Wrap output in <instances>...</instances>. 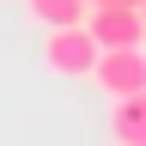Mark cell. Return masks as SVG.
I'll list each match as a JSON object with an SVG mask.
<instances>
[{
    "label": "cell",
    "mask_w": 146,
    "mask_h": 146,
    "mask_svg": "<svg viewBox=\"0 0 146 146\" xmlns=\"http://www.w3.org/2000/svg\"><path fill=\"white\" fill-rule=\"evenodd\" d=\"M25 12L36 18L43 31H55V25H85V0H25Z\"/></svg>",
    "instance_id": "obj_5"
},
{
    "label": "cell",
    "mask_w": 146,
    "mask_h": 146,
    "mask_svg": "<svg viewBox=\"0 0 146 146\" xmlns=\"http://www.w3.org/2000/svg\"><path fill=\"white\" fill-rule=\"evenodd\" d=\"M85 31L98 49H128V43H146L140 31V6H116V0H104V6L85 12Z\"/></svg>",
    "instance_id": "obj_3"
},
{
    "label": "cell",
    "mask_w": 146,
    "mask_h": 146,
    "mask_svg": "<svg viewBox=\"0 0 146 146\" xmlns=\"http://www.w3.org/2000/svg\"><path fill=\"white\" fill-rule=\"evenodd\" d=\"M91 61H98V43H91L85 25L43 31V67L55 73V79H91Z\"/></svg>",
    "instance_id": "obj_1"
},
{
    "label": "cell",
    "mask_w": 146,
    "mask_h": 146,
    "mask_svg": "<svg viewBox=\"0 0 146 146\" xmlns=\"http://www.w3.org/2000/svg\"><path fill=\"white\" fill-rule=\"evenodd\" d=\"M110 134H116V146L146 140V91H122V98H110Z\"/></svg>",
    "instance_id": "obj_4"
},
{
    "label": "cell",
    "mask_w": 146,
    "mask_h": 146,
    "mask_svg": "<svg viewBox=\"0 0 146 146\" xmlns=\"http://www.w3.org/2000/svg\"><path fill=\"white\" fill-rule=\"evenodd\" d=\"M91 85H98L104 98L146 91V43H128V49H98V61H91Z\"/></svg>",
    "instance_id": "obj_2"
},
{
    "label": "cell",
    "mask_w": 146,
    "mask_h": 146,
    "mask_svg": "<svg viewBox=\"0 0 146 146\" xmlns=\"http://www.w3.org/2000/svg\"><path fill=\"white\" fill-rule=\"evenodd\" d=\"M98 6H104V0H98ZM116 6H140V0H116Z\"/></svg>",
    "instance_id": "obj_6"
},
{
    "label": "cell",
    "mask_w": 146,
    "mask_h": 146,
    "mask_svg": "<svg viewBox=\"0 0 146 146\" xmlns=\"http://www.w3.org/2000/svg\"><path fill=\"white\" fill-rule=\"evenodd\" d=\"M140 31H146V0H140Z\"/></svg>",
    "instance_id": "obj_7"
},
{
    "label": "cell",
    "mask_w": 146,
    "mask_h": 146,
    "mask_svg": "<svg viewBox=\"0 0 146 146\" xmlns=\"http://www.w3.org/2000/svg\"><path fill=\"white\" fill-rule=\"evenodd\" d=\"M134 146H146V140H134Z\"/></svg>",
    "instance_id": "obj_8"
}]
</instances>
